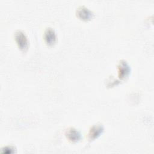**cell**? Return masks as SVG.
Segmentation results:
<instances>
[{
  "label": "cell",
  "mask_w": 154,
  "mask_h": 154,
  "mask_svg": "<svg viewBox=\"0 0 154 154\" xmlns=\"http://www.w3.org/2000/svg\"><path fill=\"white\" fill-rule=\"evenodd\" d=\"M80 12L78 13V15L81 16V18L83 19L84 20L89 19L91 17V13L89 11L87 10V9H81Z\"/></svg>",
  "instance_id": "obj_6"
},
{
  "label": "cell",
  "mask_w": 154,
  "mask_h": 154,
  "mask_svg": "<svg viewBox=\"0 0 154 154\" xmlns=\"http://www.w3.org/2000/svg\"><path fill=\"white\" fill-rule=\"evenodd\" d=\"M66 136L70 140L72 141H78L81 138L80 134L77 131L73 129H69L67 131Z\"/></svg>",
  "instance_id": "obj_3"
},
{
  "label": "cell",
  "mask_w": 154,
  "mask_h": 154,
  "mask_svg": "<svg viewBox=\"0 0 154 154\" xmlns=\"http://www.w3.org/2000/svg\"><path fill=\"white\" fill-rule=\"evenodd\" d=\"M103 131V128L100 126H96L93 127L89 133V138L90 140L97 138Z\"/></svg>",
  "instance_id": "obj_4"
},
{
  "label": "cell",
  "mask_w": 154,
  "mask_h": 154,
  "mask_svg": "<svg viewBox=\"0 0 154 154\" xmlns=\"http://www.w3.org/2000/svg\"><path fill=\"white\" fill-rule=\"evenodd\" d=\"M15 39L16 41L19 46V47L23 51H25L27 49L28 47V40L25 35V34L21 32V31H18L16 33L15 35Z\"/></svg>",
  "instance_id": "obj_1"
},
{
  "label": "cell",
  "mask_w": 154,
  "mask_h": 154,
  "mask_svg": "<svg viewBox=\"0 0 154 154\" xmlns=\"http://www.w3.org/2000/svg\"><path fill=\"white\" fill-rule=\"evenodd\" d=\"M45 39L48 45H53L55 42V34L54 31L51 28L47 29L45 33Z\"/></svg>",
  "instance_id": "obj_2"
},
{
  "label": "cell",
  "mask_w": 154,
  "mask_h": 154,
  "mask_svg": "<svg viewBox=\"0 0 154 154\" xmlns=\"http://www.w3.org/2000/svg\"><path fill=\"white\" fill-rule=\"evenodd\" d=\"M119 69V72L120 73L121 78H124L129 73V67L127 65V64L125 63V62L121 63L120 64Z\"/></svg>",
  "instance_id": "obj_5"
}]
</instances>
